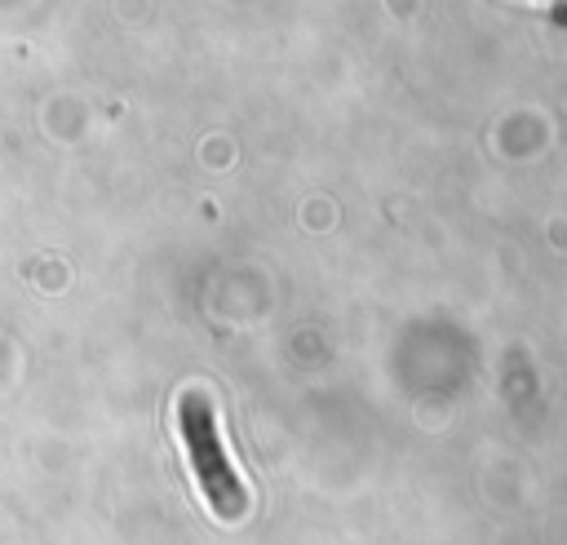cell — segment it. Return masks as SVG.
<instances>
[{"instance_id": "6da1fadb", "label": "cell", "mask_w": 567, "mask_h": 545, "mask_svg": "<svg viewBox=\"0 0 567 545\" xmlns=\"http://www.w3.org/2000/svg\"><path fill=\"white\" fill-rule=\"evenodd\" d=\"M182 439L190 448V461H195V474L204 479L208 496L217 505H226L239 487H235V474L226 465V452L217 443V425H213V408L199 399V394H186L182 399Z\"/></svg>"}]
</instances>
